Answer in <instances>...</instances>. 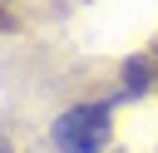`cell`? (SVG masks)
<instances>
[{
  "label": "cell",
  "instance_id": "5b68a950",
  "mask_svg": "<svg viewBox=\"0 0 158 153\" xmlns=\"http://www.w3.org/2000/svg\"><path fill=\"white\" fill-rule=\"evenodd\" d=\"M0 153H10V148H0Z\"/></svg>",
  "mask_w": 158,
  "mask_h": 153
},
{
  "label": "cell",
  "instance_id": "7a4b0ae2",
  "mask_svg": "<svg viewBox=\"0 0 158 153\" xmlns=\"http://www.w3.org/2000/svg\"><path fill=\"white\" fill-rule=\"evenodd\" d=\"M123 84H128L133 94L158 89V64H153V54H148V49H143V54H133V59L123 64Z\"/></svg>",
  "mask_w": 158,
  "mask_h": 153
},
{
  "label": "cell",
  "instance_id": "277c9868",
  "mask_svg": "<svg viewBox=\"0 0 158 153\" xmlns=\"http://www.w3.org/2000/svg\"><path fill=\"white\" fill-rule=\"evenodd\" d=\"M148 54H153V64H158V39H153V44H148Z\"/></svg>",
  "mask_w": 158,
  "mask_h": 153
},
{
  "label": "cell",
  "instance_id": "6da1fadb",
  "mask_svg": "<svg viewBox=\"0 0 158 153\" xmlns=\"http://www.w3.org/2000/svg\"><path fill=\"white\" fill-rule=\"evenodd\" d=\"M59 153H104L114 143V109L109 104H79L54 118Z\"/></svg>",
  "mask_w": 158,
  "mask_h": 153
},
{
  "label": "cell",
  "instance_id": "3957f363",
  "mask_svg": "<svg viewBox=\"0 0 158 153\" xmlns=\"http://www.w3.org/2000/svg\"><path fill=\"white\" fill-rule=\"evenodd\" d=\"M5 25H15V15H5V10H0V30H5Z\"/></svg>",
  "mask_w": 158,
  "mask_h": 153
}]
</instances>
